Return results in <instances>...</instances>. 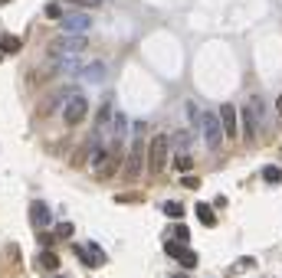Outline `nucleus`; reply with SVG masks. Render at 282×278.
<instances>
[{
    "label": "nucleus",
    "mask_w": 282,
    "mask_h": 278,
    "mask_svg": "<svg viewBox=\"0 0 282 278\" xmlns=\"http://www.w3.org/2000/svg\"><path fill=\"white\" fill-rule=\"evenodd\" d=\"M144 124H135V141H132V151H128V161H125V177L135 180L141 177V170L148 167V141L141 137Z\"/></svg>",
    "instance_id": "nucleus-1"
},
{
    "label": "nucleus",
    "mask_w": 282,
    "mask_h": 278,
    "mask_svg": "<svg viewBox=\"0 0 282 278\" xmlns=\"http://www.w3.org/2000/svg\"><path fill=\"white\" fill-rule=\"evenodd\" d=\"M168 148H171V137H164V134L148 137V167L144 170L157 177L164 170V164H168Z\"/></svg>",
    "instance_id": "nucleus-2"
},
{
    "label": "nucleus",
    "mask_w": 282,
    "mask_h": 278,
    "mask_svg": "<svg viewBox=\"0 0 282 278\" xmlns=\"http://www.w3.org/2000/svg\"><path fill=\"white\" fill-rule=\"evenodd\" d=\"M86 46H89V39L82 33H66V36H56L50 43V53L53 56H79Z\"/></svg>",
    "instance_id": "nucleus-3"
},
{
    "label": "nucleus",
    "mask_w": 282,
    "mask_h": 278,
    "mask_svg": "<svg viewBox=\"0 0 282 278\" xmlns=\"http://www.w3.org/2000/svg\"><path fill=\"white\" fill-rule=\"evenodd\" d=\"M86 115H89V102H86V95H82V92H72L69 99H66V105H63V121L69 124V128H75V124L86 121Z\"/></svg>",
    "instance_id": "nucleus-4"
},
{
    "label": "nucleus",
    "mask_w": 282,
    "mask_h": 278,
    "mask_svg": "<svg viewBox=\"0 0 282 278\" xmlns=\"http://www.w3.org/2000/svg\"><path fill=\"white\" fill-rule=\"evenodd\" d=\"M200 128H204V144H207L210 151H217L220 144L226 141V134H223V124H220V115H213V111H204V118H200Z\"/></svg>",
    "instance_id": "nucleus-5"
},
{
    "label": "nucleus",
    "mask_w": 282,
    "mask_h": 278,
    "mask_svg": "<svg viewBox=\"0 0 282 278\" xmlns=\"http://www.w3.org/2000/svg\"><path fill=\"white\" fill-rule=\"evenodd\" d=\"M164 252H168L171 259H177L184 268H194V265H197V255L190 252L184 242H177V239H168V242H164Z\"/></svg>",
    "instance_id": "nucleus-6"
},
{
    "label": "nucleus",
    "mask_w": 282,
    "mask_h": 278,
    "mask_svg": "<svg viewBox=\"0 0 282 278\" xmlns=\"http://www.w3.org/2000/svg\"><path fill=\"white\" fill-rule=\"evenodd\" d=\"M217 115H220V124H223V134L233 141V137L239 134V121H236V118H239V111H236V105H230V102H226V105H220Z\"/></svg>",
    "instance_id": "nucleus-7"
},
{
    "label": "nucleus",
    "mask_w": 282,
    "mask_h": 278,
    "mask_svg": "<svg viewBox=\"0 0 282 278\" xmlns=\"http://www.w3.org/2000/svg\"><path fill=\"white\" fill-rule=\"evenodd\" d=\"M75 255H79V262L89 265V268H99L102 262H105V252H102L99 246H92V242H89V246H75Z\"/></svg>",
    "instance_id": "nucleus-8"
},
{
    "label": "nucleus",
    "mask_w": 282,
    "mask_h": 278,
    "mask_svg": "<svg viewBox=\"0 0 282 278\" xmlns=\"http://www.w3.org/2000/svg\"><path fill=\"white\" fill-rule=\"evenodd\" d=\"M112 118H115V108H112V102H102L99 115H95V134H92V141H95V144H99V141H102V134L108 131Z\"/></svg>",
    "instance_id": "nucleus-9"
},
{
    "label": "nucleus",
    "mask_w": 282,
    "mask_h": 278,
    "mask_svg": "<svg viewBox=\"0 0 282 278\" xmlns=\"http://www.w3.org/2000/svg\"><path fill=\"white\" fill-rule=\"evenodd\" d=\"M239 121H243V141L246 144H256L259 141V128H263V124L256 121V115H253L250 108H243V111H239Z\"/></svg>",
    "instance_id": "nucleus-10"
},
{
    "label": "nucleus",
    "mask_w": 282,
    "mask_h": 278,
    "mask_svg": "<svg viewBox=\"0 0 282 278\" xmlns=\"http://www.w3.org/2000/svg\"><path fill=\"white\" fill-rule=\"evenodd\" d=\"M59 23H63V26H66V30H69V33H86L89 26H92V17L79 10V13H66V17L59 20Z\"/></svg>",
    "instance_id": "nucleus-11"
},
{
    "label": "nucleus",
    "mask_w": 282,
    "mask_h": 278,
    "mask_svg": "<svg viewBox=\"0 0 282 278\" xmlns=\"http://www.w3.org/2000/svg\"><path fill=\"white\" fill-rule=\"evenodd\" d=\"M30 222L36 229H43V226H50V222H53V213H50V206H46L43 200H33V203H30Z\"/></svg>",
    "instance_id": "nucleus-12"
},
{
    "label": "nucleus",
    "mask_w": 282,
    "mask_h": 278,
    "mask_svg": "<svg viewBox=\"0 0 282 278\" xmlns=\"http://www.w3.org/2000/svg\"><path fill=\"white\" fill-rule=\"evenodd\" d=\"M108 75V66L105 62H92V66H82V79L86 82H102Z\"/></svg>",
    "instance_id": "nucleus-13"
},
{
    "label": "nucleus",
    "mask_w": 282,
    "mask_h": 278,
    "mask_svg": "<svg viewBox=\"0 0 282 278\" xmlns=\"http://www.w3.org/2000/svg\"><path fill=\"white\" fill-rule=\"evenodd\" d=\"M194 213H197V219H200L204 226H213V222H217V213H213V206H210V203H197V206H194Z\"/></svg>",
    "instance_id": "nucleus-14"
},
{
    "label": "nucleus",
    "mask_w": 282,
    "mask_h": 278,
    "mask_svg": "<svg viewBox=\"0 0 282 278\" xmlns=\"http://www.w3.org/2000/svg\"><path fill=\"white\" fill-rule=\"evenodd\" d=\"M39 268H46V272H56V268H59V255L46 249V252L39 255Z\"/></svg>",
    "instance_id": "nucleus-15"
},
{
    "label": "nucleus",
    "mask_w": 282,
    "mask_h": 278,
    "mask_svg": "<svg viewBox=\"0 0 282 278\" xmlns=\"http://www.w3.org/2000/svg\"><path fill=\"white\" fill-rule=\"evenodd\" d=\"M184 111H187V121H190V124H194V128H197V124H200V118H204V111L197 108L194 102H184Z\"/></svg>",
    "instance_id": "nucleus-16"
},
{
    "label": "nucleus",
    "mask_w": 282,
    "mask_h": 278,
    "mask_svg": "<svg viewBox=\"0 0 282 278\" xmlns=\"http://www.w3.org/2000/svg\"><path fill=\"white\" fill-rule=\"evenodd\" d=\"M171 144H174L177 151H187L190 148V131H177V134L171 137Z\"/></svg>",
    "instance_id": "nucleus-17"
},
{
    "label": "nucleus",
    "mask_w": 282,
    "mask_h": 278,
    "mask_svg": "<svg viewBox=\"0 0 282 278\" xmlns=\"http://www.w3.org/2000/svg\"><path fill=\"white\" fill-rule=\"evenodd\" d=\"M190 167H194V161H190V154H184V151H181V154H177V157H174V170H181V173H187V170H190Z\"/></svg>",
    "instance_id": "nucleus-18"
},
{
    "label": "nucleus",
    "mask_w": 282,
    "mask_h": 278,
    "mask_svg": "<svg viewBox=\"0 0 282 278\" xmlns=\"http://www.w3.org/2000/svg\"><path fill=\"white\" fill-rule=\"evenodd\" d=\"M161 210H164V216H174V219H177V216H184V206H181V203H174V200H168V203H164Z\"/></svg>",
    "instance_id": "nucleus-19"
},
{
    "label": "nucleus",
    "mask_w": 282,
    "mask_h": 278,
    "mask_svg": "<svg viewBox=\"0 0 282 278\" xmlns=\"http://www.w3.org/2000/svg\"><path fill=\"white\" fill-rule=\"evenodd\" d=\"M63 4H72V7H79V10L82 7H86V10H95V7H102L105 0H63Z\"/></svg>",
    "instance_id": "nucleus-20"
},
{
    "label": "nucleus",
    "mask_w": 282,
    "mask_h": 278,
    "mask_svg": "<svg viewBox=\"0 0 282 278\" xmlns=\"http://www.w3.org/2000/svg\"><path fill=\"white\" fill-rule=\"evenodd\" d=\"M171 233H174V239H177V242H190V229L184 226V222H177V226L171 229Z\"/></svg>",
    "instance_id": "nucleus-21"
},
{
    "label": "nucleus",
    "mask_w": 282,
    "mask_h": 278,
    "mask_svg": "<svg viewBox=\"0 0 282 278\" xmlns=\"http://www.w3.org/2000/svg\"><path fill=\"white\" fill-rule=\"evenodd\" d=\"M263 180H266V183H279V180H282V170H279V167H266V170H263Z\"/></svg>",
    "instance_id": "nucleus-22"
},
{
    "label": "nucleus",
    "mask_w": 282,
    "mask_h": 278,
    "mask_svg": "<svg viewBox=\"0 0 282 278\" xmlns=\"http://www.w3.org/2000/svg\"><path fill=\"white\" fill-rule=\"evenodd\" d=\"M46 17H50V20H63L66 10H63L59 4H46Z\"/></svg>",
    "instance_id": "nucleus-23"
},
{
    "label": "nucleus",
    "mask_w": 282,
    "mask_h": 278,
    "mask_svg": "<svg viewBox=\"0 0 282 278\" xmlns=\"http://www.w3.org/2000/svg\"><path fill=\"white\" fill-rule=\"evenodd\" d=\"M72 233H75L72 222H56V236H59V239H69Z\"/></svg>",
    "instance_id": "nucleus-24"
},
{
    "label": "nucleus",
    "mask_w": 282,
    "mask_h": 278,
    "mask_svg": "<svg viewBox=\"0 0 282 278\" xmlns=\"http://www.w3.org/2000/svg\"><path fill=\"white\" fill-rule=\"evenodd\" d=\"M0 50H4V53H17L20 50V39H13V36L10 39H0Z\"/></svg>",
    "instance_id": "nucleus-25"
},
{
    "label": "nucleus",
    "mask_w": 282,
    "mask_h": 278,
    "mask_svg": "<svg viewBox=\"0 0 282 278\" xmlns=\"http://www.w3.org/2000/svg\"><path fill=\"white\" fill-rule=\"evenodd\" d=\"M276 111H279V115H282V95H279V99H276Z\"/></svg>",
    "instance_id": "nucleus-26"
},
{
    "label": "nucleus",
    "mask_w": 282,
    "mask_h": 278,
    "mask_svg": "<svg viewBox=\"0 0 282 278\" xmlns=\"http://www.w3.org/2000/svg\"><path fill=\"white\" fill-rule=\"evenodd\" d=\"M174 278H187V275H174Z\"/></svg>",
    "instance_id": "nucleus-27"
},
{
    "label": "nucleus",
    "mask_w": 282,
    "mask_h": 278,
    "mask_svg": "<svg viewBox=\"0 0 282 278\" xmlns=\"http://www.w3.org/2000/svg\"><path fill=\"white\" fill-rule=\"evenodd\" d=\"M53 278H63V275H53Z\"/></svg>",
    "instance_id": "nucleus-28"
},
{
    "label": "nucleus",
    "mask_w": 282,
    "mask_h": 278,
    "mask_svg": "<svg viewBox=\"0 0 282 278\" xmlns=\"http://www.w3.org/2000/svg\"><path fill=\"white\" fill-rule=\"evenodd\" d=\"M0 4H4V0H0Z\"/></svg>",
    "instance_id": "nucleus-29"
}]
</instances>
